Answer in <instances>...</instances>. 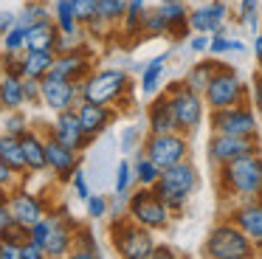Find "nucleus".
<instances>
[{"mask_svg":"<svg viewBox=\"0 0 262 259\" xmlns=\"http://www.w3.org/2000/svg\"><path fill=\"white\" fill-rule=\"evenodd\" d=\"M217 189L226 200H259L262 197V152H248L217 166Z\"/></svg>","mask_w":262,"mask_h":259,"instance_id":"nucleus-1","label":"nucleus"},{"mask_svg":"<svg viewBox=\"0 0 262 259\" xmlns=\"http://www.w3.org/2000/svg\"><path fill=\"white\" fill-rule=\"evenodd\" d=\"M133 96H136L133 93V76L124 68H96L82 82V99L113 104L119 113L133 104Z\"/></svg>","mask_w":262,"mask_h":259,"instance_id":"nucleus-2","label":"nucleus"},{"mask_svg":"<svg viewBox=\"0 0 262 259\" xmlns=\"http://www.w3.org/2000/svg\"><path fill=\"white\" fill-rule=\"evenodd\" d=\"M256 245L239 225H234L228 217L214 223L203 240V256L206 259H254Z\"/></svg>","mask_w":262,"mask_h":259,"instance_id":"nucleus-3","label":"nucleus"},{"mask_svg":"<svg viewBox=\"0 0 262 259\" xmlns=\"http://www.w3.org/2000/svg\"><path fill=\"white\" fill-rule=\"evenodd\" d=\"M110 242H113V251L121 259H155V248H158L152 231L144 228L141 223H136L130 214L113 217Z\"/></svg>","mask_w":262,"mask_h":259,"instance_id":"nucleus-4","label":"nucleus"},{"mask_svg":"<svg viewBox=\"0 0 262 259\" xmlns=\"http://www.w3.org/2000/svg\"><path fill=\"white\" fill-rule=\"evenodd\" d=\"M198 183H200V175H198V169H194V163L186 158V161H181V163H172V166L161 169V178L152 189L158 191V197L172 208V211L181 214L183 208H186L189 197L198 191Z\"/></svg>","mask_w":262,"mask_h":259,"instance_id":"nucleus-5","label":"nucleus"},{"mask_svg":"<svg viewBox=\"0 0 262 259\" xmlns=\"http://www.w3.org/2000/svg\"><path fill=\"white\" fill-rule=\"evenodd\" d=\"M124 211L149 231H166L175 220V211L161 200L152 186H136L124 197Z\"/></svg>","mask_w":262,"mask_h":259,"instance_id":"nucleus-6","label":"nucleus"},{"mask_svg":"<svg viewBox=\"0 0 262 259\" xmlns=\"http://www.w3.org/2000/svg\"><path fill=\"white\" fill-rule=\"evenodd\" d=\"M203 99H206V107H209V110H220V107H234V104L248 101L251 90H248V84L239 79L237 68L223 62L214 71V76L209 79V84H206Z\"/></svg>","mask_w":262,"mask_h":259,"instance_id":"nucleus-7","label":"nucleus"},{"mask_svg":"<svg viewBox=\"0 0 262 259\" xmlns=\"http://www.w3.org/2000/svg\"><path fill=\"white\" fill-rule=\"evenodd\" d=\"M74 234H76V225L62 220L59 214L48 211L42 220H37L31 225V240L40 242V248L46 251L48 259H65L74 248Z\"/></svg>","mask_w":262,"mask_h":259,"instance_id":"nucleus-8","label":"nucleus"},{"mask_svg":"<svg viewBox=\"0 0 262 259\" xmlns=\"http://www.w3.org/2000/svg\"><path fill=\"white\" fill-rule=\"evenodd\" d=\"M166 93H169V101H172V113H175L178 130L192 138V135L200 130V124H203L206 110H209V107H206L203 93L192 90L183 79H181V82H172L169 88H166Z\"/></svg>","mask_w":262,"mask_h":259,"instance_id":"nucleus-9","label":"nucleus"},{"mask_svg":"<svg viewBox=\"0 0 262 259\" xmlns=\"http://www.w3.org/2000/svg\"><path fill=\"white\" fill-rule=\"evenodd\" d=\"M141 149L152 163H158L161 169H166V166H172V163L186 161L192 146H189L186 133L172 130V133H147V138L141 141Z\"/></svg>","mask_w":262,"mask_h":259,"instance_id":"nucleus-10","label":"nucleus"},{"mask_svg":"<svg viewBox=\"0 0 262 259\" xmlns=\"http://www.w3.org/2000/svg\"><path fill=\"white\" fill-rule=\"evenodd\" d=\"M209 127L211 133H231V135H259V113L251 101L234 107L209 110Z\"/></svg>","mask_w":262,"mask_h":259,"instance_id":"nucleus-11","label":"nucleus"},{"mask_svg":"<svg viewBox=\"0 0 262 259\" xmlns=\"http://www.w3.org/2000/svg\"><path fill=\"white\" fill-rule=\"evenodd\" d=\"M248 152H262V138L259 135H231V133H211L206 141V158L211 166H223V163L234 161Z\"/></svg>","mask_w":262,"mask_h":259,"instance_id":"nucleus-12","label":"nucleus"},{"mask_svg":"<svg viewBox=\"0 0 262 259\" xmlns=\"http://www.w3.org/2000/svg\"><path fill=\"white\" fill-rule=\"evenodd\" d=\"M42 133L51 135V138H57V141H62V144H68V146H74V149H79V152H85L88 146L93 144V138L82 130L79 116H76V107H74V110L54 113V118L46 124Z\"/></svg>","mask_w":262,"mask_h":259,"instance_id":"nucleus-13","label":"nucleus"},{"mask_svg":"<svg viewBox=\"0 0 262 259\" xmlns=\"http://www.w3.org/2000/svg\"><path fill=\"white\" fill-rule=\"evenodd\" d=\"M93 51H88L85 45H74V48L62 51L54 56V65L48 71V76L57 79H71V82H85L93 73Z\"/></svg>","mask_w":262,"mask_h":259,"instance_id":"nucleus-14","label":"nucleus"},{"mask_svg":"<svg viewBox=\"0 0 262 259\" xmlns=\"http://www.w3.org/2000/svg\"><path fill=\"white\" fill-rule=\"evenodd\" d=\"M40 88H42V107H46V110H51V113L74 110V107L82 101V82L46 76L40 82Z\"/></svg>","mask_w":262,"mask_h":259,"instance_id":"nucleus-15","label":"nucleus"},{"mask_svg":"<svg viewBox=\"0 0 262 259\" xmlns=\"http://www.w3.org/2000/svg\"><path fill=\"white\" fill-rule=\"evenodd\" d=\"M46 152H48V172L57 178V183H71L74 172L82 166V152L51 138V135H46Z\"/></svg>","mask_w":262,"mask_h":259,"instance_id":"nucleus-16","label":"nucleus"},{"mask_svg":"<svg viewBox=\"0 0 262 259\" xmlns=\"http://www.w3.org/2000/svg\"><path fill=\"white\" fill-rule=\"evenodd\" d=\"M226 17H228V6L223 0H206V3L189 9V28L194 34H220L226 31Z\"/></svg>","mask_w":262,"mask_h":259,"instance_id":"nucleus-17","label":"nucleus"},{"mask_svg":"<svg viewBox=\"0 0 262 259\" xmlns=\"http://www.w3.org/2000/svg\"><path fill=\"white\" fill-rule=\"evenodd\" d=\"M226 217L251 236V242L256 245V251H262V197L259 200L231 203V208H228Z\"/></svg>","mask_w":262,"mask_h":259,"instance_id":"nucleus-18","label":"nucleus"},{"mask_svg":"<svg viewBox=\"0 0 262 259\" xmlns=\"http://www.w3.org/2000/svg\"><path fill=\"white\" fill-rule=\"evenodd\" d=\"M76 116H79V124H82V130H85V133L91 135L93 141H96L99 135H102L104 130H107L110 124L116 121V116H119V110H116L113 104H99V101L82 99L79 104H76Z\"/></svg>","mask_w":262,"mask_h":259,"instance_id":"nucleus-19","label":"nucleus"},{"mask_svg":"<svg viewBox=\"0 0 262 259\" xmlns=\"http://www.w3.org/2000/svg\"><path fill=\"white\" fill-rule=\"evenodd\" d=\"M48 208H51V203L31 195V191H26L23 186H14L12 195H9V211H12V217L26 225H34L37 220H42L48 214Z\"/></svg>","mask_w":262,"mask_h":259,"instance_id":"nucleus-20","label":"nucleus"},{"mask_svg":"<svg viewBox=\"0 0 262 259\" xmlns=\"http://www.w3.org/2000/svg\"><path fill=\"white\" fill-rule=\"evenodd\" d=\"M124 11H127V0H99V14L93 17L91 26H88L91 37L104 39L116 26H121Z\"/></svg>","mask_w":262,"mask_h":259,"instance_id":"nucleus-21","label":"nucleus"},{"mask_svg":"<svg viewBox=\"0 0 262 259\" xmlns=\"http://www.w3.org/2000/svg\"><path fill=\"white\" fill-rule=\"evenodd\" d=\"M23 152H26V163H29V175H42L48 172V152H46V133L42 130L29 127L23 135Z\"/></svg>","mask_w":262,"mask_h":259,"instance_id":"nucleus-22","label":"nucleus"},{"mask_svg":"<svg viewBox=\"0 0 262 259\" xmlns=\"http://www.w3.org/2000/svg\"><path fill=\"white\" fill-rule=\"evenodd\" d=\"M147 127L149 133H172L178 130V121H175V113H172V101H169V93H155L149 99V107H147Z\"/></svg>","mask_w":262,"mask_h":259,"instance_id":"nucleus-23","label":"nucleus"},{"mask_svg":"<svg viewBox=\"0 0 262 259\" xmlns=\"http://www.w3.org/2000/svg\"><path fill=\"white\" fill-rule=\"evenodd\" d=\"M59 39H62V31L54 23V17L40 20V23L26 28V48H31V51H54L57 54Z\"/></svg>","mask_w":262,"mask_h":259,"instance_id":"nucleus-24","label":"nucleus"},{"mask_svg":"<svg viewBox=\"0 0 262 259\" xmlns=\"http://www.w3.org/2000/svg\"><path fill=\"white\" fill-rule=\"evenodd\" d=\"M51 6H54V23L59 26V31H62L65 37H71L74 42H79L85 26L79 23V17H76V11H74V0H54Z\"/></svg>","mask_w":262,"mask_h":259,"instance_id":"nucleus-25","label":"nucleus"},{"mask_svg":"<svg viewBox=\"0 0 262 259\" xmlns=\"http://www.w3.org/2000/svg\"><path fill=\"white\" fill-rule=\"evenodd\" d=\"M0 158L17 172L20 178L29 175V163H26V152H23V141H20V135L6 133V130L0 133Z\"/></svg>","mask_w":262,"mask_h":259,"instance_id":"nucleus-26","label":"nucleus"},{"mask_svg":"<svg viewBox=\"0 0 262 259\" xmlns=\"http://www.w3.org/2000/svg\"><path fill=\"white\" fill-rule=\"evenodd\" d=\"M26 107V96H23V76H14V73H3V82H0V110L12 113Z\"/></svg>","mask_w":262,"mask_h":259,"instance_id":"nucleus-27","label":"nucleus"},{"mask_svg":"<svg viewBox=\"0 0 262 259\" xmlns=\"http://www.w3.org/2000/svg\"><path fill=\"white\" fill-rule=\"evenodd\" d=\"M54 51H31L26 48L23 51V79H46L48 71L54 65Z\"/></svg>","mask_w":262,"mask_h":259,"instance_id":"nucleus-28","label":"nucleus"},{"mask_svg":"<svg viewBox=\"0 0 262 259\" xmlns=\"http://www.w3.org/2000/svg\"><path fill=\"white\" fill-rule=\"evenodd\" d=\"M166 51L158 54L155 59H149L141 71V93L152 99L155 93H161V82H164V68H166Z\"/></svg>","mask_w":262,"mask_h":259,"instance_id":"nucleus-29","label":"nucleus"},{"mask_svg":"<svg viewBox=\"0 0 262 259\" xmlns=\"http://www.w3.org/2000/svg\"><path fill=\"white\" fill-rule=\"evenodd\" d=\"M220 65H223V62H220V59H214V56L209 54V59H200V62H194V65L189 68V71H186V76H183V82H186L192 90L203 93V90H206V84H209V79L214 76V71H217Z\"/></svg>","mask_w":262,"mask_h":259,"instance_id":"nucleus-30","label":"nucleus"},{"mask_svg":"<svg viewBox=\"0 0 262 259\" xmlns=\"http://www.w3.org/2000/svg\"><path fill=\"white\" fill-rule=\"evenodd\" d=\"M102 251H99V242L93 236V231L88 225H76L74 234V248H71L68 259H99Z\"/></svg>","mask_w":262,"mask_h":259,"instance_id":"nucleus-31","label":"nucleus"},{"mask_svg":"<svg viewBox=\"0 0 262 259\" xmlns=\"http://www.w3.org/2000/svg\"><path fill=\"white\" fill-rule=\"evenodd\" d=\"M144 11H147V0H127V11H124V20H121V34L127 39L141 37Z\"/></svg>","mask_w":262,"mask_h":259,"instance_id":"nucleus-32","label":"nucleus"},{"mask_svg":"<svg viewBox=\"0 0 262 259\" xmlns=\"http://www.w3.org/2000/svg\"><path fill=\"white\" fill-rule=\"evenodd\" d=\"M133 172H136V186H155L161 178V166L144 155L141 146H138L136 158H133Z\"/></svg>","mask_w":262,"mask_h":259,"instance_id":"nucleus-33","label":"nucleus"},{"mask_svg":"<svg viewBox=\"0 0 262 259\" xmlns=\"http://www.w3.org/2000/svg\"><path fill=\"white\" fill-rule=\"evenodd\" d=\"M48 17H54V6L46 3V0H26L17 11V23L26 28L40 23V20H48Z\"/></svg>","mask_w":262,"mask_h":259,"instance_id":"nucleus-34","label":"nucleus"},{"mask_svg":"<svg viewBox=\"0 0 262 259\" xmlns=\"http://www.w3.org/2000/svg\"><path fill=\"white\" fill-rule=\"evenodd\" d=\"M172 26L166 23V17L161 14V9H147L144 11V20H141V37H169Z\"/></svg>","mask_w":262,"mask_h":259,"instance_id":"nucleus-35","label":"nucleus"},{"mask_svg":"<svg viewBox=\"0 0 262 259\" xmlns=\"http://www.w3.org/2000/svg\"><path fill=\"white\" fill-rule=\"evenodd\" d=\"M136 189V172H133V161L130 158H121L116 163V175H113V191L116 197H127Z\"/></svg>","mask_w":262,"mask_h":259,"instance_id":"nucleus-36","label":"nucleus"},{"mask_svg":"<svg viewBox=\"0 0 262 259\" xmlns=\"http://www.w3.org/2000/svg\"><path fill=\"white\" fill-rule=\"evenodd\" d=\"M243 54L245 51V42L243 39H231V37H226V31H220V34H211V42H209V54L211 56H223V54Z\"/></svg>","mask_w":262,"mask_h":259,"instance_id":"nucleus-37","label":"nucleus"},{"mask_svg":"<svg viewBox=\"0 0 262 259\" xmlns=\"http://www.w3.org/2000/svg\"><path fill=\"white\" fill-rule=\"evenodd\" d=\"M0 240L14 242V245H23V242L31 240V225H26V223H20V220L12 217V223L0 228Z\"/></svg>","mask_w":262,"mask_h":259,"instance_id":"nucleus-38","label":"nucleus"},{"mask_svg":"<svg viewBox=\"0 0 262 259\" xmlns=\"http://www.w3.org/2000/svg\"><path fill=\"white\" fill-rule=\"evenodd\" d=\"M29 127H31V121H29V116H26V107H20V110L6 113V118H3V130H6V133L23 135Z\"/></svg>","mask_w":262,"mask_h":259,"instance_id":"nucleus-39","label":"nucleus"},{"mask_svg":"<svg viewBox=\"0 0 262 259\" xmlns=\"http://www.w3.org/2000/svg\"><path fill=\"white\" fill-rule=\"evenodd\" d=\"M3 51H12V54H23L26 51V26H14L12 31H6L3 34Z\"/></svg>","mask_w":262,"mask_h":259,"instance_id":"nucleus-40","label":"nucleus"},{"mask_svg":"<svg viewBox=\"0 0 262 259\" xmlns=\"http://www.w3.org/2000/svg\"><path fill=\"white\" fill-rule=\"evenodd\" d=\"M256 11H259V0H239L237 20L243 23L245 28H251V31H256Z\"/></svg>","mask_w":262,"mask_h":259,"instance_id":"nucleus-41","label":"nucleus"},{"mask_svg":"<svg viewBox=\"0 0 262 259\" xmlns=\"http://www.w3.org/2000/svg\"><path fill=\"white\" fill-rule=\"evenodd\" d=\"M74 11L76 17H79L82 26H91V20L99 14V0H74Z\"/></svg>","mask_w":262,"mask_h":259,"instance_id":"nucleus-42","label":"nucleus"},{"mask_svg":"<svg viewBox=\"0 0 262 259\" xmlns=\"http://www.w3.org/2000/svg\"><path fill=\"white\" fill-rule=\"evenodd\" d=\"M85 211H88V217H91V220H102V217H107V211H110L107 197H102V195H91V197L85 200Z\"/></svg>","mask_w":262,"mask_h":259,"instance_id":"nucleus-43","label":"nucleus"},{"mask_svg":"<svg viewBox=\"0 0 262 259\" xmlns=\"http://www.w3.org/2000/svg\"><path fill=\"white\" fill-rule=\"evenodd\" d=\"M0 65L6 73L23 76V54H12V51H0Z\"/></svg>","mask_w":262,"mask_h":259,"instance_id":"nucleus-44","label":"nucleus"},{"mask_svg":"<svg viewBox=\"0 0 262 259\" xmlns=\"http://www.w3.org/2000/svg\"><path fill=\"white\" fill-rule=\"evenodd\" d=\"M23 96H26V107L29 104H42L40 79H23Z\"/></svg>","mask_w":262,"mask_h":259,"instance_id":"nucleus-45","label":"nucleus"},{"mask_svg":"<svg viewBox=\"0 0 262 259\" xmlns=\"http://www.w3.org/2000/svg\"><path fill=\"white\" fill-rule=\"evenodd\" d=\"M71 189H74V195L79 197L82 203L91 197V186H88V178H85V172H82V166L74 172V178H71Z\"/></svg>","mask_w":262,"mask_h":259,"instance_id":"nucleus-46","label":"nucleus"},{"mask_svg":"<svg viewBox=\"0 0 262 259\" xmlns=\"http://www.w3.org/2000/svg\"><path fill=\"white\" fill-rule=\"evenodd\" d=\"M17 180H20V175L14 172V169L9 166L3 158H0V186H3V189H14V186H17Z\"/></svg>","mask_w":262,"mask_h":259,"instance_id":"nucleus-47","label":"nucleus"},{"mask_svg":"<svg viewBox=\"0 0 262 259\" xmlns=\"http://www.w3.org/2000/svg\"><path fill=\"white\" fill-rule=\"evenodd\" d=\"M20 259H48V256L40 248V242L29 240V242H23V248H20Z\"/></svg>","mask_w":262,"mask_h":259,"instance_id":"nucleus-48","label":"nucleus"},{"mask_svg":"<svg viewBox=\"0 0 262 259\" xmlns=\"http://www.w3.org/2000/svg\"><path fill=\"white\" fill-rule=\"evenodd\" d=\"M251 104H254V110L262 116V71L254 76V82H251Z\"/></svg>","mask_w":262,"mask_h":259,"instance_id":"nucleus-49","label":"nucleus"},{"mask_svg":"<svg viewBox=\"0 0 262 259\" xmlns=\"http://www.w3.org/2000/svg\"><path fill=\"white\" fill-rule=\"evenodd\" d=\"M9 195H12V189H3V186H0V228L12 223V211H9Z\"/></svg>","mask_w":262,"mask_h":259,"instance_id":"nucleus-50","label":"nucleus"},{"mask_svg":"<svg viewBox=\"0 0 262 259\" xmlns=\"http://www.w3.org/2000/svg\"><path fill=\"white\" fill-rule=\"evenodd\" d=\"M141 141H144V138H138V130H136V127H127V130H124V138H121V149H124V152H133L136 146H141Z\"/></svg>","mask_w":262,"mask_h":259,"instance_id":"nucleus-51","label":"nucleus"},{"mask_svg":"<svg viewBox=\"0 0 262 259\" xmlns=\"http://www.w3.org/2000/svg\"><path fill=\"white\" fill-rule=\"evenodd\" d=\"M209 42H211V34H194V37L189 39V48H192L194 54H209Z\"/></svg>","mask_w":262,"mask_h":259,"instance_id":"nucleus-52","label":"nucleus"},{"mask_svg":"<svg viewBox=\"0 0 262 259\" xmlns=\"http://www.w3.org/2000/svg\"><path fill=\"white\" fill-rule=\"evenodd\" d=\"M17 26V11H0V37H3V34L6 31H12V28Z\"/></svg>","mask_w":262,"mask_h":259,"instance_id":"nucleus-53","label":"nucleus"},{"mask_svg":"<svg viewBox=\"0 0 262 259\" xmlns=\"http://www.w3.org/2000/svg\"><path fill=\"white\" fill-rule=\"evenodd\" d=\"M20 248L23 245H14V242L0 240V259H20Z\"/></svg>","mask_w":262,"mask_h":259,"instance_id":"nucleus-54","label":"nucleus"},{"mask_svg":"<svg viewBox=\"0 0 262 259\" xmlns=\"http://www.w3.org/2000/svg\"><path fill=\"white\" fill-rule=\"evenodd\" d=\"M254 56L262 62V34H256V37H254Z\"/></svg>","mask_w":262,"mask_h":259,"instance_id":"nucleus-55","label":"nucleus"},{"mask_svg":"<svg viewBox=\"0 0 262 259\" xmlns=\"http://www.w3.org/2000/svg\"><path fill=\"white\" fill-rule=\"evenodd\" d=\"M158 256H175V253H172V248L158 245V248H155V259H158Z\"/></svg>","mask_w":262,"mask_h":259,"instance_id":"nucleus-56","label":"nucleus"},{"mask_svg":"<svg viewBox=\"0 0 262 259\" xmlns=\"http://www.w3.org/2000/svg\"><path fill=\"white\" fill-rule=\"evenodd\" d=\"M3 73H6V71H3V65H0V82H3Z\"/></svg>","mask_w":262,"mask_h":259,"instance_id":"nucleus-57","label":"nucleus"},{"mask_svg":"<svg viewBox=\"0 0 262 259\" xmlns=\"http://www.w3.org/2000/svg\"><path fill=\"white\" fill-rule=\"evenodd\" d=\"M158 3H169V0H158Z\"/></svg>","mask_w":262,"mask_h":259,"instance_id":"nucleus-58","label":"nucleus"},{"mask_svg":"<svg viewBox=\"0 0 262 259\" xmlns=\"http://www.w3.org/2000/svg\"><path fill=\"white\" fill-rule=\"evenodd\" d=\"M259 71H262V62H259Z\"/></svg>","mask_w":262,"mask_h":259,"instance_id":"nucleus-59","label":"nucleus"}]
</instances>
